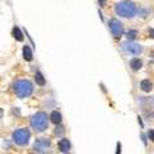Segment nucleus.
I'll use <instances>...</instances> for the list:
<instances>
[{"label":"nucleus","mask_w":154,"mask_h":154,"mask_svg":"<svg viewBox=\"0 0 154 154\" xmlns=\"http://www.w3.org/2000/svg\"><path fill=\"white\" fill-rule=\"evenodd\" d=\"M116 13L123 18H132L137 13V8L135 3L125 0V1H120L116 4Z\"/></svg>","instance_id":"f257e3e1"},{"label":"nucleus","mask_w":154,"mask_h":154,"mask_svg":"<svg viewBox=\"0 0 154 154\" xmlns=\"http://www.w3.org/2000/svg\"><path fill=\"white\" fill-rule=\"evenodd\" d=\"M13 90H14L16 95L18 98L23 99V98L30 96L34 93V86H32V84L28 80H19V81H17L13 85Z\"/></svg>","instance_id":"f03ea898"},{"label":"nucleus","mask_w":154,"mask_h":154,"mask_svg":"<svg viewBox=\"0 0 154 154\" xmlns=\"http://www.w3.org/2000/svg\"><path fill=\"white\" fill-rule=\"evenodd\" d=\"M48 123H49V117L44 112H37L31 118V126L36 132H44L48 128Z\"/></svg>","instance_id":"7ed1b4c3"},{"label":"nucleus","mask_w":154,"mask_h":154,"mask_svg":"<svg viewBox=\"0 0 154 154\" xmlns=\"http://www.w3.org/2000/svg\"><path fill=\"white\" fill-rule=\"evenodd\" d=\"M13 141L16 143L19 147H23L27 143L30 141V137H31V132H30L28 128H19V130H16L13 132Z\"/></svg>","instance_id":"20e7f679"},{"label":"nucleus","mask_w":154,"mask_h":154,"mask_svg":"<svg viewBox=\"0 0 154 154\" xmlns=\"http://www.w3.org/2000/svg\"><path fill=\"white\" fill-rule=\"evenodd\" d=\"M51 143L49 139H45V137H41V139H37L34 144V150L38 154H45L50 150Z\"/></svg>","instance_id":"39448f33"},{"label":"nucleus","mask_w":154,"mask_h":154,"mask_svg":"<svg viewBox=\"0 0 154 154\" xmlns=\"http://www.w3.org/2000/svg\"><path fill=\"white\" fill-rule=\"evenodd\" d=\"M109 27H111V31H112V34H113V36L116 38H120L121 36H122L123 26L118 19H112V21L109 22Z\"/></svg>","instance_id":"423d86ee"},{"label":"nucleus","mask_w":154,"mask_h":154,"mask_svg":"<svg viewBox=\"0 0 154 154\" xmlns=\"http://www.w3.org/2000/svg\"><path fill=\"white\" fill-rule=\"evenodd\" d=\"M123 46H125V50L127 51V53L132 54V55H139L143 51V46L139 45V44H135V43H127Z\"/></svg>","instance_id":"0eeeda50"},{"label":"nucleus","mask_w":154,"mask_h":154,"mask_svg":"<svg viewBox=\"0 0 154 154\" xmlns=\"http://www.w3.org/2000/svg\"><path fill=\"white\" fill-rule=\"evenodd\" d=\"M70 148H71V143L68 139H62L59 141V149L62 150V152L67 153L68 150H70Z\"/></svg>","instance_id":"6e6552de"},{"label":"nucleus","mask_w":154,"mask_h":154,"mask_svg":"<svg viewBox=\"0 0 154 154\" xmlns=\"http://www.w3.org/2000/svg\"><path fill=\"white\" fill-rule=\"evenodd\" d=\"M50 120H51V122H53L54 125H59V123L62 122V116H60L59 112L53 111L51 112V114H50Z\"/></svg>","instance_id":"1a4fd4ad"},{"label":"nucleus","mask_w":154,"mask_h":154,"mask_svg":"<svg viewBox=\"0 0 154 154\" xmlns=\"http://www.w3.org/2000/svg\"><path fill=\"white\" fill-rule=\"evenodd\" d=\"M141 66H143V62L139 59V58H134V59H131L130 67L132 68V71H139L140 68H141Z\"/></svg>","instance_id":"9d476101"},{"label":"nucleus","mask_w":154,"mask_h":154,"mask_svg":"<svg viewBox=\"0 0 154 154\" xmlns=\"http://www.w3.org/2000/svg\"><path fill=\"white\" fill-rule=\"evenodd\" d=\"M23 58H24V60H27V62H30V60H32V50H31V48H30L28 45H26V46H23Z\"/></svg>","instance_id":"9b49d317"},{"label":"nucleus","mask_w":154,"mask_h":154,"mask_svg":"<svg viewBox=\"0 0 154 154\" xmlns=\"http://www.w3.org/2000/svg\"><path fill=\"white\" fill-rule=\"evenodd\" d=\"M140 87H141L143 91L149 93L150 90H152L153 85H152V82H150L149 80H144V81H141V84H140Z\"/></svg>","instance_id":"f8f14e48"},{"label":"nucleus","mask_w":154,"mask_h":154,"mask_svg":"<svg viewBox=\"0 0 154 154\" xmlns=\"http://www.w3.org/2000/svg\"><path fill=\"white\" fill-rule=\"evenodd\" d=\"M12 34H13V36H14L16 40L23 41V34H22V31L19 30V27H14V28H13V31H12Z\"/></svg>","instance_id":"ddd939ff"},{"label":"nucleus","mask_w":154,"mask_h":154,"mask_svg":"<svg viewBox=\"0 0 154 154\" xmlns=\"http://www.w3.org/2000/svg\"><path fill=\"white\" fill-rule=\"evenodd\" d=\"M35 80H36V84L40 85V86H44L45 85V77L43 76V73L41 72H36V75H35Z\"/></svg>","instance_id":"4468645a"},{"label":"nucleus","mask_w":154,"mask_h":154,"mask_svg":"<svg viewBox=\"0 0 154 154\" xmlns=\"http://www.w3.org/2000/svg\"><path fill=\"white\" fill-rule=\"evenodd\" d=\"M137 36V31L136 30H130V31L127 32V38L128 40H135Z\"/></svg>","instance_id":"2eb2a0df"},{"label":"nucleus","mask_w":154,"mask_h":154,"mask_svg":"<svg viewBox=\"0 0 154 154\" xmlns=\"http://www.w3.org/2000/svg\"><path fill=\"white\" fill-rule=\"evenodd\" d=\"M148 137H149L152 141H154V130H150L149 132H148Z\"/></svg>","instance_id":"dca6fc26"},{"label":"nucleus","mask_w":154,"mask_h":154,"mask_svg":"<svg viewBox=\"0 0 154 154\" xmlns=\"http://www.w3.org/2000/svg\"><path fill=\"white\" fill-rule=\"evenodd\" d=\"M117 149H118V150H117V154H120V153H121V144L117 145Z\"/></svg>","instance_id":"f3484780"},{"label":"nucleus","mask_w":154,"mask_h":154,"mask_svg":"<svg viewBox=\"0 0 154 154\" xmlns=\"http://www.w3.org/2000/svg\"><path fill=\"white\" fill-rule=\"evenodd\" d=\"M3 114H4V111L0 108V118H3Z\"/></svg>","instance_id":"a211bd4d"},{"label":"nucleus","mask_w":154,"mask_h":154,"mask_svg":"<svg viewBox=\"0 0 154 154\" xmlns=\"http://www.w3.org/2000/svg\"><path fill=\"white\" fill-rule=\"evenodd\" d=\"M150 35H152V37H154V30H150Z\"/></svg>","instance_id":"6ab92c4d"}]
</instances>
